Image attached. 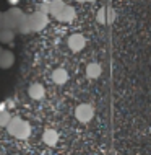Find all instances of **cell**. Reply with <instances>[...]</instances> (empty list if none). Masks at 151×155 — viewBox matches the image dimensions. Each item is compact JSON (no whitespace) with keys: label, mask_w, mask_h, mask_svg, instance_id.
<instances>
[{"label":"cell","mask_w":151,"mask_h":155,"mask_svg":"<svg viewBox=\"0 0 151 155\" xmlns=\"http://www.w3.org/2000/svg\"><path fill=\"white\" fill-rule=\"evenodd\" d=\"M7 131L16 139H28L31 136V126L21 118H11L10 124L7 126Z\"/></svg>","instance_id":"obj_1"},{"label":"cell","mask_w":151,"mask_h":155,"mask_svg":"<svg viewBox=\"0 0 151 155\" xmlns=\"http://www.w3.org/2000/svg\"><path fill=\"white\" fill-rule=\"evenodd\" d=\"M24 18V12L20 10L18 7H11L3 13V28L7 30H16V26L20 25V21Z\"/></svg>","instance_id":"obj_2"},{"label":"cell","mask_w":151,"mask_h":155,"mask_svg":"<svg viewBox=\"0 0 151 155\" xmlns=\"http://www.w3.org/2000/svg\"><path fill=\"white\" fill-rule=\"evenodd\" d=\"M28 21H29V28H31V33H37L41 30H44L49 23V16L42 13V12L36 10L34 13L28 15Z\"/></svg>","instance_id":"obj_3"},{"label":"cell","mask_w":151,"mask_h":155,"mask_svg":"<svg viewBox=\"0 0 151 155\" xmlns=\"http://www.w3.org/2000/svg\"><path fill=\"white\" fill-rule=\"evenodd\" d=\"M93 116H94V110H93V106L88 104V103H81L75 108V118L83 124L90 123V121L93 119Z\"/></svg>","instance_id":"obj_4"},{"label":"cell","mask_w":151,"mask_h":155,"mask_svg":"<svg viewBox=\"0 0 151 155\" xmlns=\"http://www.w3.org/2000/svg\"><path fill=\"white\" fill-rule=\"evenodd\" d=\"M68 48H70V51H73V52H80V51H83V48L86 46V38L83 36V35H80V33H75V35H72L68 38Z\"/></svg>","instance_id":"obj_5"},{"label":"cell","mask_w":151,"mask_h":155,"mask_svg":"<svg viewBox=\"0 0 151 155\" xmlns=\"http://www.w3.org/2000/svg\"><path fill=\"white\" fill-rule=\"evenodd\" d=\"M96 20L101 25H106V23H112L115 20V12L112 8H101L96 15Z\"/></svg>","instance_id":"obj_6"},{"label":"cell","mask_w":151,"mask_h":155,"mask_svg":"<svg viewBox=\"0 0 151 155\" xmlns=\"http://www.w3.org/2000/svg\"><path fill=\"white\" fill-rule=\"evenodd\" d=\"M75 16H77L75 8L70 7V5H65L64 10L55 16V20H58V21H62V23H70V21H73V20H75Z\"/></svg>","instance_id":"obj_7"},{"label":"cell","mask_w":151,"mask_h":155,"mask_svg":"<svg viewBox=\"0 0 151 155\" xmlns=\"http://www.w3.org/2000/svg\"><path fill=\"white\" fill-rule=\"evenodd\" d=\"M28 95L31 96V100H42L46 96V88L41 83H31L28 88Z\"/></svg>","instance_id":"obj_8"},{"label":"cell","mask_w":151,"mask_h":155,"mask_svg":"<svg viewBox=\"0 0 151 155\" xmlns=\"http://www.w3.org/2000/svg\"><path fill=\"white\" fill-rule=\"evenodd\" d=\"M15 64V54L11 51H5L3 49L2 54H0V69H10L11 65Z\"/></svg>","instance_id":"obj_9"},{"label":"cell","mask_w":151,"mask_h":155,"mask_svg":"<svg viewBox=\"0 0 151 155\" xmlns=\"http://www.w3.org/2000/svg\"><path fill=\"white\" fill-rule=\"evenodd\" d=\"M42 140L46 145L49 147H55L57 142H58V132L55 129H46L44 134H42Z\"/></svg>","instance_id":"obj_10"},{"label":"cell","mask_w":151,"mask_h":155,"mask_svg":"<svg viewBox=\"0 0 151 155\" xmlns=\"http://www.w3.org/2000/svg\"><path fill=\"white\" fill-rule=\"evenodd\" d=\"M102 74V67H101L98 62H91V64L86 65V77L88 78H98Z\"/></svg>","instance_id":"obj_11"},{"label":"cell","mask_w":151,"mask_h":155,"mask_svg":"<svg viewBox=\"0 0 151 155\" xmlns=\"http://www.w3.org/2000/svg\"><path fill=\"white\" fill-rule=\"evenodd\" d=\"M52 80H54V83H57V85H64V83H67V80H68V72H67L65 69H55L52 72Z\"/></svg>","instance_id":"obj_12"},{"label":"cell","mask_w":151,"mask_h":155,"mask_svg":"<svg viewBox=\"0 0 151 155\" xmlns=\"http://www.w3.org/2000/svg\"><path fill=\"white\" fill-rule=\"evenodd\" d=\"M64 7H65L64 0H50L49 2V15H52L54 18H55V16L64 10Z\"/></svg>","instance_id":"obj_13"},{"label":"cell","mask_w":151,"mask_h":155,"mask_svg":"<svg viewBox=\"0 0 151 155\" xmlns=\"http://www.w3.org/2000/svg\"><path fill=\"white\" fill-rule=\"evenodd\" d=\"M15 35H16V31L2 28V30H0V43L2 44H11L15 39Z\"/></svg>","instance_id":"obj_14"},{"label":"cell","mask_w":151,"mask_h":155,"mask_svg":"<svg viewBox=\"0 0 151 155\" xmlns=\"http://www.w3.org/2000/svg\"><path fill=\"white\" fill-rule=\"evenodd\" d=\"M20 35H28V33H31V28H29V21H28V15H24V18L20 21V25L16 26V30Z\"/></svg>","instance_id":"obj_15"},{"label":"cell","mask_w":151,"mask_h":155,"mask_svg":"<svg viewBox=\"0 0 151 155\" xmlns=\"http://www.w3.org/2000/svg\"><path fill=\"white\" fill-rule=\"evenodd\" d=\"M10 121H11L10 111H7V110L0 111V127H7V126L10 124Z\"/></svg>","instance_id":"obj_16"},{"label":"cell","mask_w":151,"mask_h":155,"mask_svg":"<svg viewBox=\"0 0 151 155\" xmlns=\"http://www.w3.org/2000/svg\"><path fill=\"white\" fill-rule=\"evenodd\" d=\"M3 28V12H0V30Z\"/></svg>","instance_id":"obj_17"},{"label":"cell","mask_w":151,"mask_h":155,"mask_svg":"<svg viewBox=\"0 0 151 155\" xmlns=\"http://www.w3.org/2000/svg\"><path fill=\"white\" fill-rule=\"evenodd\" d=\"M77 2H80V3H83V2H96V0H77Z\"/></svg>","instance_id":"obj_18"},{"label":"cell","mask_w":151,"mask_h":155,"mask_svg":"<svg viewBox=\"0 0 151 155\" xmlns=\"http://www.w3.org/2000/svg\"><path fill=\"white\" fill-rule=\"evenodd\" d=\"M2 51H3V49H2V46H0V54H2Z\"/></svg>","instance_id":"obj_19"}]
</instances>
